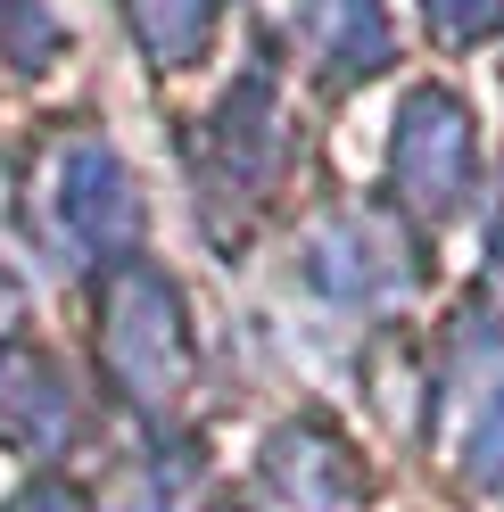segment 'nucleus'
<instances>
[{
  "instance_id": "obj_1",
  "label": "nucleus",
  "mask_w": 504,
  "mask_h": 512,
  "mask_svg": "<svg viewBox=\"0 0 504 512\" xmlns=\"http://www.w3.org/2000/svg\"><path fill=\"white\" fill-rule=\"evenodd\" d=\"M108 372L141 413H157L182 389V372H191L182 306H174V290L157 273H124L116 281V298H108Z\"/></svg>"
},
{
  "instance_id": "obj_2",
  "label": "nucleus",
  "mask_w": 504,
  "mask_h": 512,
  "mask_svg": "<svg viewBox=\"0 0 504 512\" xmlns=\"http://www.w3.org/2000/svg\"><path fill=\"white\" fill-rule=\"evenodd\" d=\"M389 182L414 215H447L471 190V124L447 91H414L397 116V149H389Z\"/></svg>"
},
{
  "instance_id": "obj_3",
  "label": "nucleus",
  "mask_w": 504,
  "mask_h": 512,
  "mask_svg": "<svg viewBox=\"0 0 504 512\" xmlns=\"http://www.w3.org/2000/svg\"><path fill=\"white\" fill-rule=\"evenodd\" d=\"M265 496H281L290 512H364V471L331 430H281L265 446Z\"/></svg>"
},
{
  "instance_id": "obj_4",
  "label": "nucleus",
  "mask_w": 504,
  "mask_h": 512,
  "mask_svg": "<svg viewBox=\"0 0 504 512\" xmlns=\"http://www.w3.org/2000/svg\"><path fill=\"white\" fill-rule=\"evenodd\" d=\"M58 232H67L75 248L133 240V182H124V166L108 149L75 141L67 157H58Z\"/></svg>"
},
{
  "instance_id": "obj_5",
  "label": "nucleus",
  "mask_w": 504,
  "mask_h": 512,
  "mask_svg": "<svg viewBox=\"0 0 504 512\" xmlns=\"http://www.w3.org/2000/svg\"><path fill=\"white\" fill-rule=\"evenodd\" d=\"M67 430H75V405H67V380L50 372V356L0 347V446L50 455V446H67Z\"/></svg>"
},
{
  "instance_id": "obj_6",
  "label": "nucleus",
  "mask_w": 504,
  "mask_h": 512,
  "mask_svg": "<svg viewBox=\"0 0 504 512\" xmlns=\"http://www.w3.org/2000/svg\"><path fill=\"white\" fill-rule=\"evenodd\" d=\"M124 9H133V34L149 42L157 67L199 58V42H207V0H124Z\"/></svg>"
},
{
  "instance_id": "obj_7",
  "label": "nucleus",
  "mask_w": 504,
  "mask_h": 512,
  "mask_svg": "<svg viewBox=\"0 0 504 512\" xmlns=\"http://www.w3.org/2000/svg\"><path fill=\"white\" fill-rule=\"evenodd\" d=\"M463 479L488 488V496H504V389L471 413V430H463Z\"/></svg>"
},
{
  "instance_id": "obj_8",
  "label": "nucleus",
  "mask_w": 504,
  "mask_h": 512,
  "mask_svg": "<svg viewBox=\"0 0 504 512\" xmlns=\"http://www.w3.org/2000/svg\"><path fill=\"white\" fill-rule=\"evenodd\" d=\"M496 9H504V0H430V17H438L447 42H471L480 25H496Z\"/></svg>"
},
{
  "instance_id": "obj_9",
  "label": "nucleus",
  "mask_w": 504,
  "mask_h": 512,
  "mask_svg": "<svg viewBox=\"0 0 504 512\" xmlns=\"http://www.w3.org/2000/svg\"><path fill=\"white\" fill-rule=\"evenodd\" d=\"M9 512H83V504H75L67 488H25V496H17Z\"/></svg>"
},
{
  "instance_id": "obj_10",
  "label": "nucleus",
  "mask_w": 504,
  "mask_h": 512,
  "mask_svg": "<svg viewBox=\"0 0 504 512\" xmlns=\"http://www.w3.org/2000/svg\"><path fill=\"white\" fill-rule=\"evenodd\" d=\"M496 265H504V223H496Z\"/></svg>"
},
{
  "instance_id": "obj_11",
  "label": "nucleus",
  "mask_w": 504,
  "mask_h": 512,
  "mask_svg": "<svg viewBox=\"0 0 504 512\" xmlns=\"http://www.w3.org/2000/svg\"><path fill=\"white\" fill-rule=\"evenodd\" d=\"M215 512H248V504H215Z\"/></svg>"
}]
</instances>
